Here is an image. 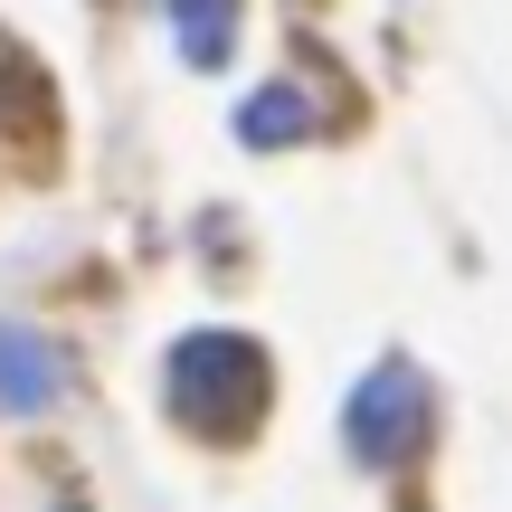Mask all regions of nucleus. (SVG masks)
I'll list each match as a JSON object with an SVG mask.
<instances>
[{
	"mask_svg": "<svg viewBox=\"0 0 512 512\" xmlns=\"http://www.w3.org/2000/svg\"><path fill=\"white\" fill-rule=\"evenodd\" d=\"M266 389H275L266 351L247 332H228V323L219 332H181L171 361H162V399H171V418L190 437H247L266 418Z\"/></svg>",
	"mask_w": 512,
	"mask_h": 512,
	"instance_id": "nucleus-1",
	"label": "nucleus"
},
{
	"mask_svg": "<svg viewBox=\"0 0 512 512\" xmlns=\"http://www.w3.org/2000/svg\"><path fill=\"white\" fill-rule=\"evenodd\" d=\"M437 437V389H427L418 361H380L342 408V446L370 465V475H408Z\"/></svg>",
	"mask_w": 512,
	"mask_h": 512,
	"instance_id": "nucleus-2",
	"label": "nucleus"
},
{
	"mask_svg": "<svg viewBox=\"0 0 512 512\" xmlns=\"http://www.w3.org/2000/svg\"><path fill=\"white\" fill-rule=\"evenodd\" d=\"M57 389H67V361L38 323H0V418H48Z\"/></svg>",
	"mask_w": 512,
	"mask_h": 512,
	"instance_id": "nucleus-3",
	"label": "nucleus"
},
{
	"mask_svg": "<svg viewBox=\"0 0 512 512\" xmlns=\"http://www.w3.org/2000/svg\"><path fill=\"white\" fill-rule=\"evenodd\" d=\"M304 133H313V95L304 86H266V95L238 105V143H256V152H285V143H304Z\"/></svg>",
	"mask_w": 512,
	"mask_h": 512,
	"instance_id": "nucleus-4",
	"label": "nucleus"
},
{
	"mask_svg": "<svg viewBox=\"0 0 512 512\" xmlns=\"http://www.w3.org/2000/svg\"><path fill=\"white\" fill-rule=\"evenodd\" d=\"M238 10H247V0H171V29H181L190 67H219V57L238 48Z\"/></svg>",
	"mask_w": 512,
	"mask_h": 512,
	"instance_id": "nucleus-5",
	"label": "nucleus"
},
{
	"mask_svg": "<svg viewBox=\"0 0 512 512\" xmlns=\"http://www.w3.org/2000/svg\"><path fill=\"white\" fill-rule=\"evenodd\" d=\"M57 512H86V503H57Z\"/></svg>",
	"mask_w": 512,
	"mask_h": 512,
	"instance_id": "nucleus-6",
	"label": "nucleus"
}]
</instances>
